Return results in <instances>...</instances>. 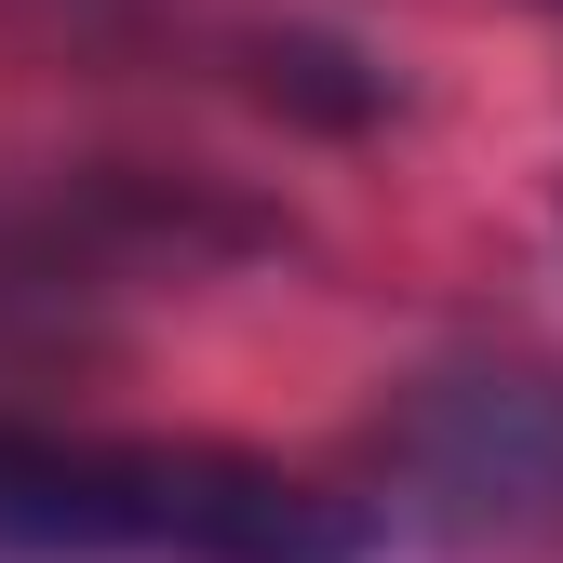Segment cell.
<instances>
[{
  "instance_id": "obj_1",
  "label": "cell",
  "mask_w": 563,
  "mask_h": 563,
  "mask_svg": "<svg viewBox=\"0 0 563 563\" xmlns=\"http://www.w3.org/2000/svg\"><path fill=\"white\" fill-rule=\"evenodd\" d=\"M0 550L134 563H363L376 510L242 443H54L0 430Z\"/></svg>"
},
{
  "instance_id": "obj_2",
  "label": "cell",
  "mask_w": 563,
  "mask_h": 563,
  "mask_svg": "<svg viewBox=\"0 0 563 563\" xmlns=\"http://www.w3.org/2000/svg\"><path fill=\"white\" fill-rule=\"evenodd\" d=\"M389 510L443 523V537L563 523V376H537V363L430 376L389 416Z\"/></svg>"
}]
</instances>
